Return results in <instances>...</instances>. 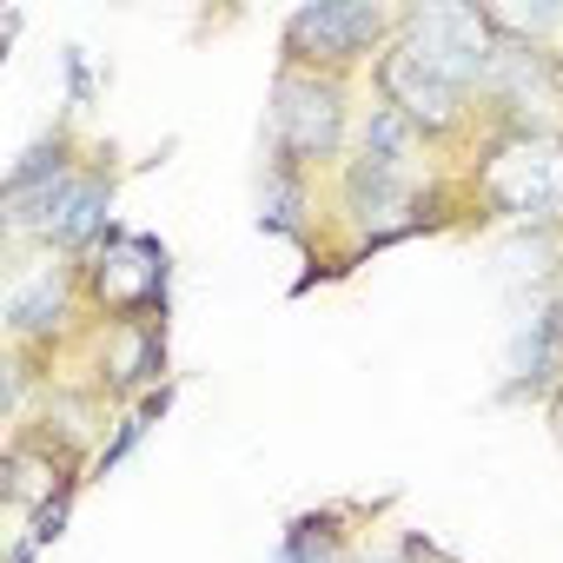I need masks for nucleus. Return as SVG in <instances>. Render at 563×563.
<instances>
[{
    "label": "nucleus",
    "instance_id": "18",
    "mask_svg": "<svg viewBox=\"0 0 563 563\" xmlns=\"http://www.w3.org/2000/svg\"><path fill=\"white\" fill-rule=\"evenodd\" d=\"M556 319H563V278H556Z\"/></svg>",
    "mask_w": 563,
    "mask_h": 563
},
{
    "label": "nucleus",
    "instance_id": "3",
    "mask_svg": "<svg viewBox=\"0 0 563 563\" xmlns=\"http://www.w3.org/2000/svg\"><path fill=\"white\" fill-rule=\"evenodd\" d=\"M272 166H292L306 179L339 173L352 153V87L339 74H312V67H286L278 60L272 80Z\"/></svg>",
    "mask_w": 563,
    "mask_h": 563
},
{
    "label": "nucleus",
    "instance_id": "4",
    "mask_svg": "<svg viewBox=\"0 0 563 563\" xmlns=\"http://www.w3.org/2000/svg\"><path fill=\"white\" fill-rule=\"evenodd\" d=\"M398 14L385 0H306L278 34L286 67H312V74H352V67H378V54L398 41Z\"/></svg>",
    "mask_w": 563,
    "mask_h": 563
},
{
    "label": "nucleus",
    "instance_id": "13",
    "mask_svg": "<svg viewBox=\"0 0 563 563\" xmlns=\"http://www.w3.org/2000/svg\"><path fill=\"white\" fill-rule=\"evenodd\" d=\"M80 159H74V133L67 126H54V133H41L14 166H8V199L14 192H41V186H54V179H67Z\"/></svg>",
    "mask_w": 563,
    "mask_h": 563
},
{
    "label": "nucleus",
    "instance_id": "5",
    "mask_svg": "<svg viewBox=\"0 0 563 563\" xmlns=\"http://www.w3.org/2000/svg\"><path fill=\"white\" fill-rule=\"evenodd\" d=\"M166 278H173V252L153 232H126L113 225L87 258H80V286H87V312L100 325L120 319H166Z\"/></svg>",
    "mask_w": 563,
    "mask_h": 563
},
{
    "label": "nucleus",
    "instance_id": "12",
    "mask_svg": "<svg viewBox=\"0 0 563 563\" xmlns=\"http://www.w3.org/2000/svg\"><path fill=\"white\" fill-rule=\"evenodd\" d=\"M352 153H365V159H391V166H418V159H424V133H418L398 107L378 100V107H365Z\"/></svg>",
    "mask_w": 563,
    "mask_h": 563
},
{
    "label": "nucleus",
    "instance_id": "11",
    "mask_svg": "<svg viewBox=\"0 0 563 563\" xmlns=\"http://www.w3.org/2000/svg\"><path fill=\"white\" fill-rule=\"evenodd\" d=\"M258 232L312 245V179H306V173L272 166V159H265V186H258Z\"/></svg>",
    "mask_w": 563,
    "mask_h": 563
},
{
    "label": "nucleus",
    "instance_id": "14",
    "mask_svg": "<svg viewBox=\"0 0 563 563\" xmlns=\"http://www.w3.org/2000/svg\"><path fill=\"white\" fill-rule=\"evenodd\" d=\"M272 563H352V556H345L339 510H325V517H299L286 537H278V556H272Z\"/></svg>",
    "mask_w": 563,
    "mask_h": 563
},
{
    "label": "nucleus",
    "instance_id": "6",
    "mask_svg": "<svg viewBox=\"0 0 563 563\" xmlns=\"http://www.w3.org/2000/svg\"><path fill=\"white\" fill-rule=\"evenodd\" d=\"M398 47L424 74H438L464 93H484L490 60H497V34H490L477 0H418V8H405L398 14Z\"/></svg>",
    "mask_w": 563,
    "mask_h": 563
},
{
    "label": "nucleus",
    "instance_id": "19",
    "mask_svg": "<svg viewBox=\"0 0 563 563\" xmlns=\"http://www.w3.org/2000/svg\"><path fill=\"white\" fill-rule=\"evenodd\" d=\"M556 418H563V398H556Z\"/></svg>",
    "mask_w": 563,
    "mask_h": 563
},
{
    "label": "nucleus",
    "instance_id": "7",
    "mask_svg": "<svg viewBox=\"0 0 563 563\" xmlns=\"http://www.w3.org/2000/svg\"><path fill=\"white\" fill-rule=\"evenodd\" d=\"M80 312H87L80 258L41 252L34 265L14 272V286H8V339H14V352H41V345L67 339Z\"/></svg>",
    "mask_w": 563,
    "mask_h": 563
},
{
    "label": "nucleus",
    "instance_id": "9",
    "mask_svg": "<svg viewBox=\"0 0 563 563\" xmlns=\"http://www.w3.org/2000/svg\"><path fill=\"white\" fill-rule=\"evenodd\" d=\"M8 497L27 517L60 504V497H74V451L54 431H27L21 424V438L8 444Z\"/></svg>",
    "mask_w": 563,
    "mask_h": 563
},
{
    "label": "nucleus",
    "instance_id": "17",
    "mask_svg": "<svg viewBox=\"0 0 563 563\" xmlns=\"http://www.w3.org/2000/svg\"><path fill=\"white\" fill-rule=\"evenodd\" d=\"M67 510H74V497H60V504H47V510H34V523H27V537L47 550V543H60L67 537Z\"/></svg>",
    "mask_w": 563,
    "mask_h": 563
},
{
    "label": "nucleus",
    "instance_id": "15",
    "mask_svg": "<svg viewBox=\"0 0 563 563\" xmlns=\"http://www.w3.org/2000/svg\"><path fill=\"white\" fill-rule=\"evenodd\" d=\"M166 405H173V385H159V391H146V398H140V405H133V411L120 418V431H113V438H107V444H100V451L87 457V471H93V477H107V471H120V464H126V451H133V444H140V438L153 431V418H166Z\"/></svg>",
    "mask_w": 563,
    "mask_h": 563
},
{
    "label": "nucleus",
    "instance_id": "10",
    "mask_svg": "<svg viewBox=\"0 0 563 563\" xmlns=\"http://www.w3.org/2000/svg\"><path fill=\"white\" fill-rule=\"evenodd\" d=\"M159 372H166V325H159V319L100 325V385H107L113 398H126V391H159Z\"/></svg>",
    "mask_w": 563,
    "mask_h": 563
},
{
    "label": "nucleus",
    "instance_id": "8",
    "mask_svg": "<svg viewBox=\"0 0 563 563\" xmlns=\"http://www.w3.org/2000/svg\"><path fill=\"white\" fill-rule=\"evenodd\" d=\"M372 87H378V100L385 107H398L418 133H424V146H444V140H464L471 126H477V93H464V87H451V80H438V74H424L398 41L378 54V67H372Z\"/></svg>",
    "mask_w": 563,
    "mask_h": 563
},
{
    "label": "nucleus",
    "instance_id": "16",
    "mask_svg": "<svg viewBox=\"0 0 563 563\" xmlns=\"http://www.w3.org/2000/svg\"><path fill=\"white\" fill-rule=\"evenodd\" d=\"M60 67H67V107H87L93 100V60H87V47H67Z\"/></svg>",
    "mask_w": 563,
    "mask_h": 563
},
{
    "label": "nucleus",
    "instance_id": "2",
    "mask_svg": "<svg viewBox=\"0 0 563 563\" xmlns=\"http://www.w3.org/2000/svg\"><path fill=\"white\" fill-rule=\"evenodd\" d=\"M471 199L510 225L563 219V126H497L484 133V159L471 173Z\"/></svg>",
    "mask_w": 563,
    "mask_h": 563
},
{
    "label": "nucleus",
    "instance_id": "1",
    "mask_svg": "<svg viewBox=\"0 0 563 563\" xmlns=\"http://www.w3.org/2000/svg\"><path fill=\"white\" fill-rule=\"evenodd\" d=\"M444 206H451V186H444V173H431L424 159H418V166H391V159L345 153L332 219L345 225V258H365V252H378V245H398V239H411V232L444 225Z\"/></svg>",
    "mask_w": 563,
    "mask_h": 563
}]
</instances>
